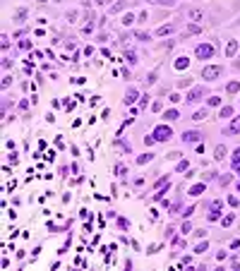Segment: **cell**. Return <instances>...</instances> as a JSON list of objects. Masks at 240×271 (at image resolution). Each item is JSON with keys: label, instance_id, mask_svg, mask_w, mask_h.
I'll return each mask as SVG.
<instances>
[{"label": "cell", "instance_id": "obj_1", "mask_svg": "<svg viewBox=\"0 0 240 271\" xmlns=\"http://www.w3.org/2000/svg\"><path fill=\"white\" fill-rule=\"evenodd\" d=\"M197 55H199V58H211V55H214V48L211 46H199L197 48Z\"/></svg>", "mask_w": 240, "mask_h": 271}, {"label": "cell", "instance_id": "obj_2", "mask_svg": "<svg viewBox=\"0 0 240 271\" xmlns=\"http://www.w3.org/2000/svg\"><path fill=\"white\" fill-rule=\"evenodd\" d=\"M221 75V67H204V79H214Z\"/></svg>", "mask_w": 240, "mask_h": 271}, {"label": "cell", "instance_id": "obj_3", "mask_svg": "<svg viewBox=\"0 0 240 271\" xmlns=\"http://www.w3.org/2000/svg\"><path fill=\"white\" fill-rule=\"evenodd\" d=\"M154 137H156V139H168V137H171V130L168 127H156Z\"/></svg>", "mask_w": 240, "mask_h": 271}, {"label": "cell", "instance_id": "obj_4", "mask_svg": "<svg viewBox=\"0 0 240 271\" xmlns=\"http://www.w3.org/2000/svg\"><path fill=\"white\" fill-rule=\"evenodd\" d=\"M199 96H202V89H195V91H192V94L187 96V101H197Z\"/></svg>", "mask_w": 240, "mask_h": 271}, {"label": "cell", "instance_id": "obj_5", "mask_svg": "<svg viewBox=\"0 0 240 271\" xmlns=\"http://www.w3.org/2000/svg\"><path fill=\"white\" fill-rule=\"evenodd\" d=\"M197 132H185V142H195V139H197Z\"/></svg>", "mask_w": 240, "mask_h": 271}, {"label": "cell", "instance_id": "obj_6", "mask_svg": "<svg viewBox=\"0 0 240 271\" xmlns=\"http://www.w3.org/2000/svg\"><path fill=\"white\" fill-rule=\"evenodd\" d=\"M190 19H195V22L202 19V12H199V10H192V12H190Z\"/></svg>", "mask_w": 240, "mask_h": 271}, {"label": "cell", "instance_id": "obj_7", "mask_svg": "<svg viewBox=\"0 0 240 271\" xmlns=\"http://www.w3.org/2000/svg\"><path fill=\"white\" fill-rule=\"evenodd\" d=\"M231 132H240V118H238V120H233V125H231Z\"/></svg>", "mask_w": 240, "mask_h": 271}, {"label": "cell", "instance_id": "obj_8", "mask_svg": "<svg viewBox=\"0 0 240 271\" xmlns=\"http://www.w3.org/2000/svg\"><path fill=\"white\" fill-rule=\"evenodd\" d=\"M223 154H226V149L223 146H216V158H223Z\"/></svg>", "mask_w": 240, "mask_h": 271}, {"label": "cell", "instance_id": "obj_9", "mask_svg": "<svg viewBox=\"0 0 240 271\" xmlns=\"http://www.w3.org/2000/svg\"><path fill=\"white\" fill-rule=\"evenodd\" d=\"M156 3H158V5H168V7L175 5V0H156Z\"/></svg>", "mask_w": 240, "mask_h": 271}]
</instances>
